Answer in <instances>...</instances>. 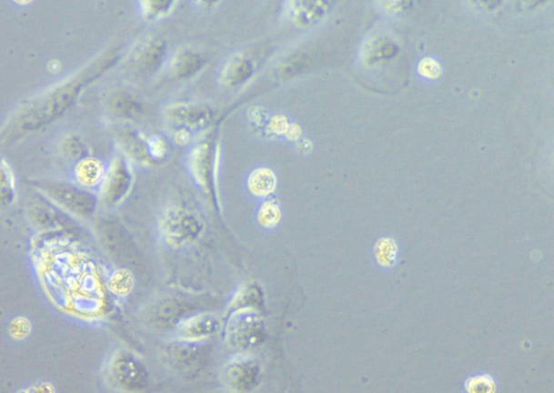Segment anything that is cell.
<instances>
[{"mask_svg":"<svg viewBox=\"0 0 554 393\" xmlns=\"http://www.w3.org/2000/svg\"><path fill=\"white\" fill-rule=\"evenodd\" d=\"M126 51L111 48L103 51L81 70L63 79L53 88L21 106L3 128V135L16 138L37 133L59 121L76 106L85 91L116 68L126 58Z\"/></svg>","mask_w":554,"mask_h":393,"instance_id":"cell-1","label":"cell"},{"mask_svg":"<svg viewBox=\"0 0 554 393\" xmlns=\"http://www.w3.org/2000/svg\"><path fill=\"white\" fill-rule=\"evenodd\" d=\"M219 126L217 123L193 142L188 149L186 167L199 189L211 190L216 184L217 165L219 158Z\"/></svg>","mask_w":554,"mask_h":393,"instance_id":"cell-2","label":"cell"},{"mask_svg":"<svg viewBox=\"0 0 554 393\" xmlns=\"http://www.w3.org/2000/svg\"><path fill=\"white\" fill-rule=\"evenodd\" d=\"M161 118L167 133L182 130L199 136L216 124V111L203 102L175 101L163 106Z\"/></svg>","mask_w":554,"mask_h":393,"instance_id":"cell-3","label":"cell"},{"mask_svg":"<svg viewBox=\"0 0 554 393\" xmlns=\"http://www.w3.org/2000/svg\"><path fill=\"white\" fill-rule=\"evenodd\" d=\"M158 227L166 242L173 247H182L198 236L202 224L197 215L186 205L169 203L159 215Z\"/></svg>","mask_w":554,"mask_h":393,"instance_id":"cell-4","label":"cell"},{"mask_svg":"<svg viewBox=\"0 0 554 393\" xmlns=\"http://www.w3.org/2000/svg\"><path fill=\"white\" fill-rule=\"evenodd\" d=\"M169 55L168 45L164 39L150 37L135 45L125 60L136 76L148 77L164 70Z\"/></svg>","mask_w":554,"mask_h":393,"instance_id":"cell-5","label":"cell"},{"mask_svg":"<svg viewBox=\"0 0 554 393\" xmlns=\"http://www.w3.org/2000/svg\"><path fill=\"white\" fill-rule=\"evenodd\" d=\"M134 170L129 158L117 153L106 168L105 180L100 187V196L106 204L117 205L128 196L134 185Z\"/></svg>","mask_w":554,"mask_h":393,"instance_id":"cell-6","label":"cell"},{"mask_svg":"<svg viewBox=\"0 0 554 393\" xmlns=\"http://www.w3.org/2000/svg\"><path fill=\"white\" fill-rule=\"evenodd\" d=\"M38 187L45 196L77 214H90L96 204V197L88 190H85L77 185L72 186L63 184V182L50 181L41 182L38 184Z\"/></svg>","mask_w":554,"mask_h":393,"instance_id":"cell-7","label":"cell"},{"mask_svg":"<svg viewBox=\"0 0 554 393\" xmlns=\"http://www.w3.org/2000/svg\"><path fill=\"white\" fill-rule=\"evenodd\" d=\"M399 53L396 39L385 33H376L364 39L358 50V64L367 70L389 64Z\"/></svg>","mask_w":554,"mask_h":393,"instance_id":"cell-8","label":"cell"},{"mask_svg":"<svg viewBox=\"0 0 554 393\" xmlns=\"http://www.w3.org/2000/svg\"><path fill=\"white\" fill-rule=\"evenodd\" d=\"M336 0H287V15L296 27L312 28L328 18Z\"/></svg>","mask_w":554,"mask_h":393,"instance_id":"cell-9","label":"cell"},{"mask_svg":"<svg viewBox=\"0 0 554 393\" xmlns=\"http://www.w3.org/2000/svg\"><path fill=\"white\" fill-rule=\"evenodd\" d=\"M208 65L207 55L192 48L176 49L165 66L166 76L173 82L192 81Z\"/></svg>","mask_w":554,"mask_h":393,"instance_id":"cell-10","label":"cell"},{"mask_svg":"<svg viewBox=\"0 0 554 393\" xmlns=\"http://www.w3.org/2000/svg\"><path fill=\"white\" fill-rule=\"evenodd\" d=\"M254 72V61L247 55L236 54L228 56L220 66L216 81L222 88L236 89L247 83Z\"/></svg>","mask_w":554,"mask_h":393,"instance_id":"cell-11","label":"cell"},{"mask_svg":"<svg viewBox=\"0 0 554 393\" xmlns=\"http://www.w3.org/2000/svg\"><path fill=\"white\" fill-rule=\"evenodd\" d=\"M106 109L121 121H135L144 114V105L127 90H114L106 98Z\"/></svg>","mask_w":554,"mask_h":393,"instance_id":"cell-12","label":"cell"},{"mask_svg":"<svg viewBox=\"0 0 554 393\" xmlns=\"http://www.w3.org/2000/svg\"><path fill=\"white\" fill-rule=\"evenodd\" d=\"M106 165L99 158L85 156L74 165L72 176L74 182L85 190L99 189L106 174Z\"/></svg>","mask_w":554,"mask_h":393,"instance_id":"cell-13","label":"cell"},{"mask_svg":"<svg viewBox=\"0 0 554 393\" xmlns=\"http://www.w3.org/2000/svg\"><path fill=\"white\" fill-rule=\"evenodd\" d=\"M218 328V318L211 315H199L180 322L176 328V335L181 340H202L214 335Z\"/></svg>","mask_w":554,"mask_h":393,"instance_id":"cell-14","label":"cell"},{"mask_svg":"<svg viewBox=\"0 0 554 393\" xmlns=\"http://www.w3.org/2000/svg\"><path fill=\"white\" fill-rule=\"evenodd\" d=\"M146 134L138 129L125 126L117 131V142L124 156L141 164L151 162L146 146Z\"/></svg>","mask_w":554,"mask_h":393,"instance_id":"cell-15","label":"cell"},{"mask_svg":"<svg viewBox=\"0 0 554 393\" xmlns=\"http://www.w3.org/2000/svg\"><path fill=\"white\" fill-rule=\"evenodd\" d=\"M249 195L255 198L267 199L277 187V176L270 167L260 166L251 172L247 180Z\"/></svg>","mask_w":554,"mask_h":393,"instance_id":"cell-16","label":"cell"},{"mask_svg":"<svg viewBox=\"0 0 554 393\" xmlns=\"http://www.w3.org/2000/svg\"><path fill=\"white\" fill-rule=\"evenodd\" d=\"M374 254L377 264L384 269H390L398 261V244L391 237H381L375 244Z\"/></svg>","mask_w":554,"mask_h":393,"instance_id":"cell-17","label":"cell"},{"mask_svg":"<svg viewBox=\"0 0 554 393\" xmlns=\"http://www.w3.org/2000/svg\"><path fill=\"white\" fill-rule=\"evenodd\" d=\"M283 218L282 208L273 199H265L257 212V221L265 230L276 229Z\"/></svg>","mask_w":554,"mask_h":393,"instance_id":"cell-18","label":"cell"},{"mask_svg":"<svg viewBox=\"0 0 554 393\" xmlns=\"http://www.w3.org/2000/svg\"><path fill=\"white\" fill-rule=\"evenodd\" d=\"M176 0H139V10L148 20L163 18L173 9Z\"/></svg>","mask_w":554,"mask_h":393,"instance_id":"cell-19","label":"cell"},{"mask_svg":"<svg viewBox=\"0 0 554 393\" xmlns=\"http://www.w3.org/2000/svg\"><path fill=\"white\" fill-rule=\"evenodd\" d=\"M146 146L152 161H162L170 151L169 140L163 135H147Z\"/></svg>","mask_w":554,"mask_h":393,"instance_id":"cell-20","label":"cell"},{"mask_svg":"<svg viewBox=\"0 0 554 393\" xmlns=\"http://www.w3.org/2000/svg\"><path fill=\"white\" fill-rule=\"evenodd\" d=\"M134 277L131 272L126 269H119L113 273L108 282L111 292L117 296H126L133 289Z\"/></svg>","mask_w":554,"mask_h":393,"instance_id":"cell-21","label":"cell"},{"mask_svg":"<svg viewBox=\"0 0 554 393\" xmlns=\"http://www.w3.org/2000/svg\"><path fill=\"white\" fill-rule=\"evenodd\" d=\"M61 150L65 156L71 158L81 159L87 153V145L77 135H67L61 141Z\"/></svg>","mask_w":554,"mask_h":393,"instance_id":"cell-22","label":"cell"},{"mask_svg":"<svg viewBox=\"0 0 554 393\" xmlns=\"http://www.w3.org/2000/svg\"><path fill=\"white\" fill-rule=\"evenodd\" d=\"M466 390L471 393H493L496 383L492 376L488 374L474 375L466 381Z\"/></svg>","mask_w":554,"mask_h":393,"instance_id":"cell-23","label":"cell"},{"mask_svg":"<svg viewBox=\"0 0 554 393\" xmlns=\"http://www.w3.org/2000/svg\"><path fill=\"white\" fill-rule=\"evenodd\" d=\"M15 195V176L10 165L4 158L2 161V198L4 203H10Z\"/></svg>","mask_w":554,"mask_h":393,"instance_id":"cell-24","label":"cell"},{"mask_svg":"<svg viewBox=\"0 0 554 393\" xmlns=\"http://www.w3.org/2000/svg\"><path fill=\"white\" fill-rule=\"evenodd\" d=\"M442 66L439 62L436 59L426 56L419 61L418 66H417V72H418L421 78L426 81H436L439 76H442Z\"/></svg>","mask_w":554,"mask_h":393,"instance_id":"cell-25","label":"cell"},{"mask_svg":"<svg viewBox=\"0 0 554 393\" xmlns=\"http://www.w3.org/2000/svg\"><path fill=\"white\" fill-rule=\"evenodd\" d=\"M9 332L15 339H25L31 332V323L26 317H18L10 323Z\"/></svg>","mask_w":554,"mask_h":393,"instance_id":"cell-26","label":"cell"},{"mask_svg":"<svg viewBox=\"0 0 554 393\" xmlns=\"http://www.w3.org/2000/svg\"><path fill=\"white\" fill-rule=\"evenodd\" d=\"M410 2L411 0H379V5L385 13L398 15L407 10Z\"/></svg>","mask_w":554,"mask_h":393,"instance_id":"cell-27","label":"cell"},{"mask_svg":"<svg viewBox=\"0 0 554 393\" xmlns=\"http://www.w3.org/2000/svg\"><path fill=\"white\" fill-rule=\"evenodd\" d=\"M474 9L482 13L492 14L499 10L505 0H468Z\"/></svg>","mask_w":554,"mask_h":393,"instance_id":"cell-28","label":"cell"},{"mask_svg":"<svg viewBox=\"0 0 554 393\" xmlns=\"http://www.w3.org/2000/svg\"><path fill=\"white\" fill-rule=\"evenodd\" d=\"M549 0H513L514 7L519 11H534L544 7Z\"/></svg>","mask_w":554,"mask_h":393,"instance_id":"cell-29","label":"cell"},{"mask_svg":"<svg viewBox=\"0 0 554 393\" xmlns=\"http://www.w3.org/2000/svg\"><path fill=\"white\" fill-rule=\"evenodd\" d=\"M32 0H14V3L20 5H25L27 4H30Z\"/></svg>","mask_w":554,"mask_h":393,"instance_id":"cell-30","label":"cell"}]
</instances>
